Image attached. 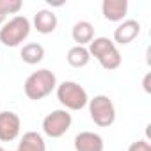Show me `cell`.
Segmentation results:
<instances>
[{"mask_svg":"<svg viewBox=\"0 0 151 151\" xmlns=\"http://www.w3.org/2000/svg\"><path fill=\"white\" fill-rule=\"evenodd\" d=\"M55 87H57L55 73L50 69H37L27 77V80L23 84V93L29 100L39 101V100L46 98L48 94H52V91H55Z\"/></svg>","mask_w":151,"mask_h":151,"instance_id":"1","label":"cell"},{"mask_svg":"<svg viewBox=\"0 0 151 151\" xmlns=\"http://www.w3.org/2000/svg\"><path fill=\"white\" fill-rule=\"evenodd\" d=\"M55 93H57V100L66 110H82L89 103L87 91L78 82L73 80H64L62 84H59L55 87Z\"/></svg>","mask_w":151,"mask_h":151,"instance_id":"2","label":"cell"},{"mask_svg":"<svg viewBox=\"0 0 151 151\" xmlns=\"http://www.w3.org/2000/svg\"><path fill=\"white\" fill-rule=\"evenodd\" d=\"M30 22L29 18H25L23 14H18V16H13L9 22H6L0 29V43L9 46V48H14V46H20L30 34Z\"/></svg>","mask_w":151,"mask_h":151,"instance_id":"3","label":"cell"},{"mask_svg":"<svg viewBox=\"0 0 151 151\" xmlns=\"http://www.w3.org/2000/svg\"><path fill=\"white\" fill-rule=\"evenodd\" d=\"M87 107H89V116H91L94 124H98L101 128H107V126L114 124V121H116V107H114V103H112V100L109 96L98 94V96L89 100Z\"/></svg>","mask_w":151,"mask_h":151,"instance_id":"4","label":"cell"},{"mask_svg":"<svg viewBox=\"0 0 151 151\" xmlns=\"http://www.w3.org/2000/svg\"><path fill=\"white\" fill-rule=\"evenodd\" d=\"M71 114L66 109H57L43 119V132L50 139H59L71 128Z\"/></svg>","mask_w":151,"mask_h":151,"instance_id":"5","label":"cell"},{"mask_svg":"<svg viewBox=\"0 0 151 151\" xmlns=\"http://www.w3.org/2000/svg\"><path fill=\"white\" fill-rule=\"evenodd\" d=\"M22 119L16 112L4 110L0 112V142H11L20 135Z\"/></svg>","mask_w":151,"mask_h":151,"instance_id":"6","label":"cell"},{"mask_svg":"<svg viewBox=\"0 0 151 151\" xmlns=\"http://www.w3.org/2000/svg\"><path fill=\"white\" fill-rule=\"evenodd\" d=\"M140 34V23L137 20H123L114 30V43L130 45Z\"/></svg>","mask_w":151,"mask_h":151,"instance_id":"7","label":"cell"},{"mask_svg":"<svg viewBox=\"0 0 151 151\" xmlns=\"http://www.w3.org/2000/svg\"><path fill=\"white\" fill-rule=\"evenodd\" d=\"M75 151H103L105 142L94 132H80L75 137Z\"/></svg>","mask_w":151,"mask_h":151,"instance_id":"8","label":"cell"},{"mask_svg":"<svg viewBox=\"0 0 151 151\" xmlns=\"http://www.w3.org/2000/svg\"><path fill=\"white\" fill-rule=\"evenodd\" d=\"M101 13L109 22H123L128 13V0H103Z\"/></svg>","mask_w":151,"mask_h":151,"instance_id":"9","label":"cell"},{"mask_svg":"<svg viewBox=\"0 0 151 151\" xmlns=\"http://www.w3.org/2000/svg\"><path fill=\"white\" fill-rule=\"evenodd\" d=\"M57 14L50 9H41L34 14V29L39 34H52L57 29Z\"/></svg>","mask_w":151,"mask_h":151,"instance_id":"10","label":"cell"},{"mask_svg":"<svg viewBox=\"0 0 151 151\" xmlns=\"http://www.w3.org/2000/svg\"><path fill=\"white\" fill-rule=\"evenodd\" d=\"M71 37H73L75 43H77V46L89 45L94 39V27H93V23H89L86 20L77 22L73 25V29H71Z\"/></svg>","mask_w":151,"mask_h":151,"instance_id":"11","label":"cell"},{"mask_svg":"<svg viewBox=\"0 0 151 151\" xmlns=\"http://www.w3.org/2000/svg\"><path fill=\"white\" fill-rule=\"evenodd\" d=\"M16 151H46L43 135L37 132H25Z\"/></svg>","mask_w":151,"mask_h":151,"instance_id":"12","label":"cell"},{"mask_svg":"<svg viewBox=\"0 0 151 151\" xmlns=\"http://www.w3.org/2000/svg\"><path fill=\"white\" fill-rule=\"evenodd\" d=\"M114 48H117V46H116V43H114L112 39H109V37H94V39L89 43V46H87L89 55L94 57L96 60H100L101 57H105V55H107L109 52H112Z\"/></svg>","mask_w":151,"mask_h":151,"instance_id":"13","label":"cell"},{"mask_svg":"<svg viewBox=\"0 0 151 151\" xmlns=\"http://www.w3.org/2000/svg\"><path fill=\"white\" fill-rule=\"evenodd\" d=\"M66 60L69 66L73 68H86L91 60V55H89V50L87 46H71L68 50V55H66Z\"/></svg>","mask_w":151,"mask_h":151,"instance_id":"14","label":"cell"},{"mask_svg":"<svg viewBox=\"0 0 151 151\" xmlns=\"http://www.w3.org/2000/svg\"><path fill=\"white\" fill-rule=\"evenodd\" d=\"M20 57H22V60L25 64H30V66L32 64H39L45 59V48L39 43H29V45H25L22 48Z\"/></svg>","mask_w":151,"mask_h":151,"instance_id":"15","label":"cell"},{"mask_svg":"<svg viewBox=\"0 0 151 151\" xmlns=\"http://www.w3.org/2000/svg\"><path fill=\"white\" fill-rule=\"evenodd\" d=\"M22 7V0H0V25L6 23L7 14H16Z\"/></svg>","mask_w":151,"mask_h":151,"instance_id":"16","label":"cell"},{"mask_svg":"<svg viewBox=\"0 0 151 151\" xmlns=\"http://www.w3.org/2000/svg\"><path fill=\"white\" fill-rule=\"evenodd\" d=\"M98 62H100V66H101L103 69H107V71H112V69H117V68L121 66V62H123V57H121L119 50H117V48H114V50H112V52H109L105 57H101Z\"/></svg>","mask_w":151,"mask_h":151,"instance_id":"17","label":"cell"},{"mask_svg":"<svg viewBox=\"0 0 151 151\" xmlns=\"http://www.w3.org/2000/svg\"><path fill=\"white\" fill-rule=\"evenodd\" d=\"M128 151H151V144L147 140H137L130 144Z\"/></svg>","mask_w":151,"mask_h":151,"instance_id":"18","label":"cell"},{"mask_svg":"<svg viewBox=\"0 0 151 151\" xmlns=\"http://www.w3.org/2000/svg\"><path fill=\"white\" fill-rule=\"evenodd\" d=\"M149 80H151V73H147L144 77V91L146 93H151V87H149Z\"/></svg>","mask_w":151,"mask_h":151,"instance_id":"19","label":"cell"},{"mask_svg":"<svg viewBox=\"0 0 151 151\" xmlns=\"http://www.w3.org/2000/svg\"><path fill=\"white\" fill-rule=\"evenodd\" d=\"M0 151H6V149H4V147H2V146H0Z\"/></svg>","mask_w":151,"mask_h":151,"instance_id":"20","label":"cell"}]
</instances>
